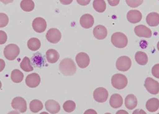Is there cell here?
Returning <instances> with one entry per match:
<instances>
[{"instance_id":"obj_1","label":"cell","mask_w":159,"mask_h":114,"mask_svg":"<svg viewBox=\"0 0 159 114\" xmlns=\"http://www.w3.org/2000/svg\"><path fill=\"white\" fill-rule=\"evenodd\" d=\"M59 69L65 76H72L76 73V65L72 59L65 58L60 62Z\"/></svg>"},{"instance_id":"obj_2","label":"cell","mask_w":159,"mask_h":114,"mask_svg":"<svg viewBox=\"0 0 159 114\" xmlns=\"http://www.w3.org/2000/svg\"><path fill=\"white\" fill-rule=\"evenodd\" d=\"M111 42L115 47L123 49L127 46L128 40L125 34L121 32H116L112 35Z\"/></svg>"},{"instance_id":"obj_3","label":"cell","mask_w":159,"mask_h":114,"mask_svg":"<svg viewBox=\"0 0 159 114\" xmlns=\"http://www.w3.org/2000/svg\"><path fill=\"white\" fill-rule=\"evenodd\" d=\"M20 50L18 46L15 44H9L6 46L3 54L6 59L9 60H13L20 54Z\"/></svg>"},{"instance_id":"obj_4","label":"cell","mask_w":159,"mask_h":114,"mask_svg":"<svg viewBox=\"0 0 159 114\" xmlns=\"http://www.w3.org/2000/svg\"><path fill=\"white\" fill-rule=\"evenodd\" d=\"M111 83L116 89H122L127 86L128 80L127 78L124 74H116L112 77Z\"/></svg>"},{"instance_id":"obj_5","label":"cell","mask_w":159,"mask_h":114,"mask_svg":"<svg viewBox=\"0 0 159 114\" xmlns=\"http://www.w3.org/2000/svg\"><path fill=\"white\" fill-rule=\"evenodd\" d=\"M132 66V60L129 57L122 56L119 57L116 62V67L118 70L122 72L127 71Z\"/></svg>"},{"instance_id":"obj_6","label":"cell","mask_w":159,"mask_h":114,"mask_svg":"<svg viewBox=\"0 0 159 114\" xmlns=\"http://www.w3.org/2000/svg\"><path fill=\"white\" fill-rule=\"evenodd\" d=\"M11 105L14 109L22 113L25 112L27 110V103L23 97H15L12 100Z\"/></svg>"},{"instance_id":"obj_7","label":"cell","mask_w":159,"mask_h":114,"mask_svg":"<svg viewBox=\"0 0 159 114\" xmlns=\"http://www.w3.org/2000/svg\"><path fill=\"white\" fill-rule=\"evenodd\" d=\"M144 86L147 90L152 95H157L159 93V83L151 78L145 80Z\"/></svg>"},{"instance_id":"obj_8","label":"cell","mask_w":159,"mask_h":114,"mask_svg":"<svg viewBox=\"0 0 159 114\" xmlns=\"http://www.w3.org/2000/svg\"><path fill=\"white\" fill-rule=\"evenodd\" d=\"M46 38L49 42L52 44H57L61 40V34L60 30L57 29L51 28L48 31Z\"/></svg>"},{"instance_id":"obj_9","label":"cell","mask_w":159,"mask_h":114,"mask_svg":"<svg viewBox=\"0 0 159 114\" xmlns=\"http://www.w3.org/2000/svg\"><path fill=\"white\" fill-rule=\"evenodd\" d=\"M108 92L103 87H99L95 89L93 92L94 99L99 103H104L108 97Z\"/></svg>"},{"instance_id":"obj_10","label":"cell","mask_w":159,"mask_h":114,"mask_svg":"<svg viewBox=\"0 0 159 114\" xmlns=\"http://www.w3.org/2000/svg\"><path fill=\"white\" fill-rule=\"evenodd\" d=\"M32 25L33 30L38 33H42L45 31L47 27L46 20L41 17L35 18L33 21Z\"/></svg>"},{"instance_id":"obj_11","label":"cell","mask_w":159,"mask_h":114,"mask_svg":"<svg viewBox=\"0 0 159 114\" xmlns=\"http://www.w3.org/2000/svg\"><path fill=\"white\" fill-rule=\"evenodd\" d=\"M76 61L78 66L80 68H85L88 67L90 64V57L85 52H80L76 56Z\"/></svg>"},{"instance_id":"obj_12","label":"cell","mask_w":159,"mask_h":114,"mask_svg":"<svg viewBox=\"0 0 159 114\" xmlns=\"http://www.w3.org/2000/svg\"><path fill=\"white\" fill-rule=\"evenodd\" d=\"M25 81L28 87L34 88L39 85L41 79L39 74L36 73H33L27 75Z\"/></svg>"},{"instance_id":"obj_13","label":"cell","mask_w":159,"mask_h":114,"mask_svg":"<svg viewBox=\"0 0 159 114\" xmlns=\"http://www.w3.org/2000/svg\"><path fill=\"white\" fill-rule=\"evenodd\" d=\"M135 34L139 37L150 38L152 36L151 30L146 26L139 25L135 26L134 29Z\"/></svg>"},{"instance_id":"obj_14","label":"cell","mask_w":159,"mask_h":114,"mask_svg":"<svg viewBox=\"0 0 159 114\" xmlns=\"http://www.w3.org/2000/svg\"><path fill=\"white\" fill-rule=\"evenodd\" d=\"M94 23L93 16L89 14H85L81 16L80 24L84 28L89 29L92 27Z\"/></svg>"},{"instance_id":"obj_15","label":"cell","mask_w":159,"mask_h":114,"mask_svg":"<svg viewBox=\"0 0 159 114\" xmlns=\"http://www.w3.org/2000/svg\"><path fill=\"white\" fill-rule=\"evenodd\" d=\"M127 19L132 24H136L140 22L142 18L141 12L138 10H131L127 13Z\"/></svg>"},{"instance_id":"obj_16","label":"cell","mask_w":159,"mask_h":114,"mask_svg":"<svg viewBox=\"0 0 159 114\" xmlns=\"http://www.w3.org/2000/svg\"><path fill=\"white\" fill-rule=\"evenodd\" d=\"M93 34L96 39L99 40H103L107 36V30L104 26L97 25L93 29Z\"/></svg>"},{"instance_id":"obj_17","label":"cell","mask_w":159,"mask_h":114,"mask_svg":"<svg viewBox=\"0 0 159 114\" xmlns=\"http://www.w3.org/2000/svg\"><path fill=\"white\" fill-rule=\"evenodd\" d=\"M45 107L48 111L52 114H55L59 112L60 106L59 103L54 100H49L45 103Z\"/></svg>"},{"instance_id":"obj_18","label":"cell","mask_w":159,"mask_h":114,"mask_svg":"<svg viewBox=\"0 0 159 114\" xmlns=\"http://www.w3.org/2000/svg\"><path fill=\"white\" fill-rule=\"evenodd\" d=\"M110 104L112 107L115 109L120 107L123 104V97L119 94H114L110 97Z\"/></svg>"},{"instance_id":"obj_19","label":"cell","mask_w":159,"mask_h":114,"mask_svg":"<svg viewBox=\"0 0 159 114\" xmlns=\"http://www.w3.org/2000/svg\"><path fill=\"white\" fill-rule=\"evenodd\" d=\"M125 106L129 110H132L137 107L138 100L133 94H129L126 96L125 100Z\"/></svg>"},{"instance_id":"obj_20","label":"cell","mask_w":159,"mask_h":114,"mask_svg":"<svg viewBox=\"0 0 159 114\" xmlns=\"http://www.w3.org/2000/svg\"><path fill=\"white\" fill-rule=\"evenodd\" d=\"M46 59L49 63L54 64L60 59V54L57 50L54 49L48 50L46 52Z\"/></svg>"},{"instance_id":"obj_21","label":"cell","mask_w":159,"mask_h":114,"mask_svg":"<svg viewBox=\"0 0 159 114\" xmlns=\"http://www.w3.org/2000/svg\"><path fill=\"white\" fill-rule=\"evenodd\" d=\"M31 62L32 64L34 67L40 68L44 65L45 59L39 52H38L34 55L33 56L31 59Z\"/></svg>"},{"instance_id":"obj_22","label":"cell","mask_w":159,"mask_h":114,"mask_svg":"<svg viewBox=\"0 0 159 114\" xmlns=\"http://www.w3.org/2000/svg\"><path fill=\"white\" fill-rule=\"evenodd\" d=\"M146 21L150 26H156L159 24V14L157 12L150 13L147 16Z\"/></svg>"},{"instance_id":"obj_23","label":"cell","mask_w":159,"mask_h":114,"mask_svg":"<svg viewBox=\"0 0 159 114\" xmlns=\"http://www.w3.org/2000/svg\"><path fill=\"white\" fill-rule=\"evenodd\" d=\"M146 107L150 112H155L159 108V100L156 98L150 99L146 103Z\"/></svg>"},{"instance_id":"obj_24","label":"cell","mask_w":159,"mask_h":114,"mask_svg":"<svg viewBox=\"0 0 159 114\" xmlns=\"http://www.w3.org/2000/svg\"><path fill=\"white\" fill-rule=\"evenodd\" d=\"M135 59L138 64L142 66L146 65L148 62V56L142 51H139L135 53Z\"/></svg>"},{"instance_id":"obj_25","label":"cell","mask_w":159,"mask_h":114,"mask_svg":"<svg viewBox=\"0 0 159 114\" xmlns=\"http://www.w3.org/2000/svg\"><path fill=\"white\" fill-rule=\"evenodd\" d=\"M27 46L29 49L31 51H36L40 48L41 43L38 38H32L28 41Z\"/></svg>"},{"instance_id":"obj_26","label":"cell","mask_w":159,"mask_h":114,"mask_svg":"<svg viewBox=\"0 0 159 114\" xmlns=\"http://www.w3.org/2000/svg\"><path fill=\"white\" fill-rule=\"evenodd\" d=\"M43 107V103L39 100L35 99L30 102V108L32 112L37 113L41 110Z\"/></svg>"},{"instance_id":"obj_27","label":"cell","mask_w":159,"mask_h":114,"mask_svg":"<svg viewBox=\"0 0 159 114\" xmlns=\"http://www.w3.org/2000/svg\"><path fill=\"white\" fill-rule=\"evenodd\" d=\"M11 79L15 83H20L24 79V75L20 70L15 69L11 73Z\"/></svg>"},{"instance_id":"obj_28","label":"cell","mask_w":159,"mask_h":114,"mask_svg":"<svg viewBox=\"0 0 159 114\" xmlns=\"http://www.w3.org/2000/svg\"><path fill=\"white\" fill-rule=\"evenodd\" d=\"M20 6L22 10L30 12L34 9V2L32 0H23L21 2Z\"/></svg>"},{"instance_id":"obj_29","label":"cell","mask_w":159,"mask_h":114,"mask_svg":"<svg viewBox=\"0 0 159 114\" xmlns=\"http://www.w3.org/2000/svg\"><path fill=\"white\" fill-rule=\"evenodd\" d=\"M20 67L25 72H30L33 70L34 68L31 65V60L28 57H25L20 64Z\"/></svg>"},{"instance_id":"obj_30","label":"cell","mask_w":159,"mask_h":114,"mask_svg":"<svg viewBox=\"0 0 159 114\" xmlns=\"http://www.w3.org/2000/svg\"><path fill=\"white\" fill-rule=\"evenodd\" d=\"M93 7L96 12L102 13L105 11L106 4L105 1L103 0H95L93 1Z\"/></svg>"},{"instance_id":"obj_31","label":"cell","mask_w":159,"mask_h":114,"mask_svg":"<svg viewBox=\"0 0 159 114\" xmlns=\"http://www.w3.org/2000/svg\"><path fill=\"white\" fill-rule=\"evenodd\" d=\"M76 103L73 101H70V100L66 101L64 103L63 105L64 110L66 112L68 113L72 112L76 109Z\"/></svg>"},{"instance_id":"obj_32","label":"cell","mask_w":159,"mask_h":114,"mask_svg":"<svg viewBox=\"0 0 159 114\" xmlns=\"http://www.w3.org/2000/svg\"><path fill=\"white\" fill-rule=\"evenodd\" d=\"M9 17L5 13H0V27L3 28L5 27L9 23Z\"/></svg>"},{"instance_id":"obj_33","label":"cell","mask_w":159,"mask_h":114,"mask_svg":"<svg viewBox=\"0 0 159 114\" xmlns=\"http://www.w3.org/2000/svg\"><path fill=\"white\" fill-rule=\"evenodd\" d=\"M127 5L132 8L138 7L139 6L141 5L143 3V1H131V0H126V1Z\"/></svg>"},{"instance_id":"obj_34","label":"cell","mask_w":159,"mask_h":114,"mask_svg":"<svg viewBox=\"0 0 159 114\" xmlns=\"http://www.w3.org/2000/svg\"><path fill=\"white\" fill-rule=\"evenodd\" d=\"M152 73L154 77L159 79V64L153 66L152 68Z\"/></svg>"},{"instance_id":"obj_35","label":"cell","mask_w":159,"mask_h":114,"mask_svg":"<svg viewBox=\"0 0 159 114\" xmlns=\"http://www.w3.org/2000/svg\"><path fill=\"white\" fill-rule=\"evenodd\" d=\"M7 39V36L6 33L4 31L1 30L0 31V44L3 45L6 42Z\"/></svg>"},{"instance_id":"obj_36","label":"cell","mask_w":159,"mask_h":114,"mask_svg":"<svg viewBox=\"0 0 159 114\" xmlns=\"http://www.w3.org/2000/svg\"><path fill=\"white\" fill-rule=\"evenodd\" d=\"M132 114H147L144 110L142 109H137L134 110Z\"/></svg>"},{"instance_id":"obj_37","label":"cell","mask_w":159,"mask_h":114,"mask_svg":"<svg viewBox=\"0 0 159 114\" xmlns=\"http://www.w3.org/2000/svg\"><path fill=\"white\" fill-rule=\"evenodd\" d=\"M108 2L109 4H110L111 6H116L118 5V3L120 2V1H108Z\"/></svg>"},{"instance_id":"obj_38","label":"cell","mask_w":159,"mask_h":114,"mask_svg":"<svg viewBox=\"0 0 159 114\" xmlns=\"http://www.w3.org/2000/svg\"><path fill=\"white\" fill-rule=\"evenodd\" d=\"M90 1H77V3L81 5L85 6L88 5L90 3Z\"/></svg>"},{"instance_id":"obj_39","label":"cell","mask_w":159,"mask_h":114,"mask_svg":"<svg viewBox=\"0 0 159 114\" xmlns=\"http://www.w3.org/2000/svg\"><path fill=\"white\" fill-rule=\"evenodd\" d=\"M84 114H97V113L93 109H89L87 110Z\"/></svg>"},{"instance_id":"obj_40","label":"cell","mask_w":159,"mask_h":114,"mask_svg":"<svg viewBox=\"0 0 159 114\" xmlns=\"http://www.w3.org/2000/svg\"><path fill=\"white\" fill-rule=\"evenodd\" d=\"M0 60H1V71L2 72V70H3V69L4 68V67H5V64L4 60H3L2 59Z\"/></svg>"},{"instance_id":"obj_41","label":"cell","mask_w":159,"mask_h":114,"mask_svg":"<svg viewBox=\"0 0 159 114\" xmlns=\"http://www.w3.org/2000/svg\"><path fill=\"white\" fill-rule=\"evenodd\" d=\"M116 114H129L128 112L125 110H120L116 112Z\"/></svg>"},{"instance_id":"obj_42","label":"cell","mask_w":159,"mask_h":114,"mask_svg":"<svg viewBox=\"0 0 159 114\" xmlns=\"http://www.w3.org/2000/svg\"><path fill=\"white\" fill-rule=\"evenodd\" d=\"M7 114H20L19 113L16 111H12L8 113Z\"/></svg>"},{"instance_id":"obj_43","label":"cell","mask_w":159,"mask_h":114,"mask_svg":"<svg viewBox=\"0 0 159 114\" xmlns=\"http://www.w3.org/2000/svg\"><path fill=\"white\" fill-rule=\"evenodd\" d=\"M39 114H49L47 112H42L41 113H40Z\"/></svg>"},{"instance_id":"obj_44","label":"cell","mask_w":159,"mask_h":114,"mask_svg":"<svg viewBox=\"0 0 159 114\" xmlns=\"http://www.w3.org/2000/svg\"><path fill=\"white\" fill-rule=\"evenodd\" d=\"M157 48L158 50V51H159V41L157 43Z\"/></svg>"},{"instance_id":"obj_45","label":"cell","mask_w":159,"mask_h":114,"mask_svg":"<svg viewBox=\"0 0 159 114\" xmlns=\"http://www.w3.org/2000/svg\"><path fill=\"white\" fill-rule=\"evenodd\" d=\"M104 114H111L110 113H105Z\"/></svg>"},{"instance_id":"obj_46","label":"cell","mask_w":159,"mask_h":114,"mask_svg":"<svg viewBox=\"0 0 159 114\" xmlns=\"http://www.w3.org/2000/svg\"><path fill=\"white\" fill-rule=\"evenodd\" d=\"M157 114H159V113H157Z\"/></svg>"}]
</instances>
